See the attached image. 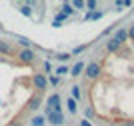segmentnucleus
I'll return each instance as SVG.
<instances>
[{"label": "nucleus", "mask_w": 134, "mask_h": 126, "mask_svg": "<svg viewBox=\"0 0 134 126\" xmlns=\"http://www.w3.org/2000/svg\"><path fill=\"white\" fill-rule=\"evenodd\" d=\"M100 74H102V64L100 62H90V64H86V68H84V76L88 78V80H96Z\"/></svg>", "instance_id": "1"}, {"label": "nucleus", "mask_w": 134, "mask_h": 126, "mask_svg": "<svg viewBox=\"0 0 134 126\" xmlns=\"http://www.w3.org/2000/svg\"><path fill=\"white\" fill-rule=\"evenodd\" d=\"M32 86L36 88V92H44L46 88H48V78H46V74H42V72H36V74H32Z\"/></svg>", "instance_id": "2"}, {"label": "nucleus", "mask_w": 134, "mask_h": 126, "mask_svg": "<svg viewBox=\"0 0 134 126\" xmlns=\"http://www.w3.org/2000/svg\"><path fill=\"white\" fill-rule=\"evenodd\" d=\"M16 58L20 62H24V64H32V62L36 60V52H34L32 48H22V50H18Z\"/></svg>", "instance_id": "3"}, {"label": "nucleus", "mask_w": 134, "mask_h": 126, "mask_svg": "<svg viewBox=\"0 0 134 126\" xmlns=\"http://www.w3.org/2000/svg\"><path fill=\"white\" fill-rule=\"evenodd\" d=\"M46 112H62L60 106V96L58 94H50L46 100Z\"/></svg>", "instance_id": "4"}, {"label": "nucleus", "mask_w": 134, "mask_h": 126, "mask_svg": "<svg viewBox=\"0 0 134 126\" xmlns=\"http://www.w3.org/2000/svg\"><path fill=\"white\" fill-rule=\"evenodd\" d=\"M44 118L48 120V124H52V126H62L64 124V114H62V112H46Z\"/></svg>", "instance_id": "5"}, {"label": "nucleus", "mask_w": 134, "mask_h": 126, "mask_svg": "<svg viewBox=\"0 0 134 126\" xmlns=\"http://www.w3.org/2000/svg\"><path fill=\"white\" fill-rule=\"evenodd\" d=\"M42 102H44V96L40 92H34L32 98L28 100V110H38L40 106H42Z\"/></svg>", "instance_id": "6"}, {"label": "nucleus", "mask_w": 134, "mask_h": 126, "mask_svg": "<svg viewBox=\"0 0 134 126\" xmlns=\"http://www.w3.org/2000/svg\"><path fill=\"white\" fill-rule=\"evenodd\" d=\"M112 38H116V40H118V42H120V44L128 42V32H126V28H120V30H116Z\"/></svg>", "instance_id": "7"}, {"label": "nucleus", "mask_w": 134, "mask_h": 126, "mask_svg": "<svg viewBox=\"0 0 134 126\" xmlns=\"http://www.w3.org/2000/svg\"><path fill=\"white\" fill-rule=\"evenodd\" d=\"M84 68H86V64H84V62H76V64L70 68V76H74V78L80 76V74L84 72Z\"/></svg>", "instance_id": "8"}, {"label": "nucleus", "mask_w": 134, "mask_h": 126, "mask_svg": "<svg viewBox=\"0 0 134 126\" xmlns=\"http://www.w3.org/2000/svg\"><path fill=\"white\" fill-rule=\"evenodd\" d=\"M0 54H6V56L14 54V48L10 46V42H4V40H0Z\"/></svg>", "instance_id": "9"}, {"label": "nucleus", "mask_w": 134, "mask_h": 126, "mask_svg": "<svg viewBox=\"0 0 134 126\" xmlns=\"http://www.w3.org/2000/svg\"><path fill=\"white\" fill-rule=\"evenodd\" d=\"M120 46H122V44L118 42L116 38H110V40L106 42V50H108V52H118V50H120Z\"/></svg>", "instance_id": "10"}, {"label": "nucleus", "mask_w": 134, "mask_h": 126, "mask_svg": "<svg viewBox=\"0 0 134 126\" xmlns=\"http://www.w3.org/2000/svg\"><path fill=\"white\" fill-rule=\"evenodd\" d=\"M66 108H68V112H70V114H76V112H78V106H76V100L68 98V102H66Z\"/></svg>", "instance_id": "11"}, {"label": "nucleus", "mask_w": 134, "mask_h": 126, "mask_svg": "<svg viewBox=\"0 0 134 126\" xmlns=\"http://www.w3.org/2000/svg\"><path fill=\"white\" fill-rule=\"evenodd\" d=\"M62 14H64V16H70V14H74V8H72V4H70V2H64V4H62Z\"/></svg>", "instance_id": "12"}, {"label": "nucleus", "mask_w": 134, "mask_h": 126, "mask_svg": "<svg viewBox=\"0 0 134 126\" xmlns=\"http://www.w3.org/2000/svg\"><path fill=\"white\" fill-rule=\"evenodd\" d=\"M20 14L30 18V16H32V6H30V4H22V6H20Z\"/></svg>", "instance_id": "13"}, {"label": "nucleus", "mask_w": 134, "mask_h": 126, "mask_svg": "<svg viewBox=\"0 0 134 126\" xmlns=\"http://www.w3.org/2000/svg\"><path fill=\"white\" fill-rule=\"evenodd\" d=\"M30 124H32V126H44L46 118H44V116H34L32 120H30Z\"/></svg>", "instance_id": "14"}, {"label": "nucleus", "mask_w": 134, "mask_h": 126, "mask_svg": "<svg viewBox=\"0 0 134 126\" xmlns=\"http://www.w3.org/2000/svg\"><path fill=\"white\" fill-rule=\"evenodd\" d=\"M102 18V12H88L84 20H100Z\"/></svg>", "instance_id": "15"}, {"label": "nucleus", "mask_w": 134, "mask_h": 126, "mask_svg": "<svg viewBox=\"0 0 134 126\" xmlns=\"http://www.w3.org/2000/svg\"><path fill=\"white\" fill-rule=\"evenodd\" d=\"M16 40H18L20 44H22L24 48H32V42H30L28 38H24V36H16Z\"/></svg>", "instance_id": "16"}, {"label": "nucleus", "mask_w": 134, "mask_h": 126, "mask_svg": "<svg viewBox=\"0 0 134 126\" xmlns=\"http://www.w3.org/2000/svg\"><path fill=\"white\" fill-rule=\"evenodd\" d=\"M72 100H76V102L80 100V86H78V84H74V86H72Z\"/></svg>", "instance_id": "17"}, {"label": "nucleus", "mask_w": 134, "mask_h": 126, "mask_svg": "<svg viewBox=\"0 0 134 126\" xmlns=\"http://www.w3.org/2000/svg\"><path fill=\"white\" fill-rule=\"evenodd\" d=\"M70 4H72L74 10H84V8H86V4H84L82 0H74V2H70Z\"/></svg>", "instance_id": "18"}, {"label": "nucleus", "mask_w": 134, "mask_h": 126, "mask_svg": "<svg viewBox=\"0 0 134 126\" xmlns=\"http://www.w3.org/2000/svg\"><path fill=\"white\" fill-rule=\"evenodd\" d=\"M56 58L60 62H64V60H68V58H72V54H70V52H60V54H56Z\"/></svg>", "instance_id": "19"}, {"label": "nucleus", "mask_w": 134, "mask_h": 126, "mask_svg": "<svg viewBox=\"0 0 134 126\" xmlns=\"http://www.w3.org/2000/svg\"><path fill=\"white\" fill-rule=\"evenodd\" d=\"M68 72H70V70H68L66 66H60V68H58V70H56V76L60 78V76H64V74H68Z\"/></svg>", "instance_id": "20"}, {"label": "nucleus", "mask_w": 134, "mask_h": 126, "mask_svg": "<svg viewBox=\"0 0 134 126\" xmlns=\"http://www.w3.org/2000/svg\"><path fill=\"white\" fill-rule=\"evenodd\" d=\"M88 48V46H86V44H84V46H76V48L72 50V52H70V54H80V52H84V50Z\"/></svg>", "instance_id": "21"}, {"label": "nucleus", "mask_w": 134, "mask_h": 126, "mask_svg": "<svg viewBox=\"0 0 134 126\" xmlns=\"http://www.w3.org/2000/svg\"><path fill=\"white\" fill-rule=\"evenodd\" d=\"M84 4H86V8H90V12H94V8H96L94 0H88V2H84Z\"/></svg>", "instance_id": "22"}, {"label": "nucleus", "mask_w": 134, "mask_h": 126, "mask_svg": "<svg viewBox=\"0 0 134 126\" xmlns=\"http://www.w3.org/2000/svg\"><path fill=\"white\" fill-rule=\"evenodd\" d=\"M54 20H58V22H66L68 18L64 16V14H62V12H58V14H56V16H54Z\"/></svg>", "instance_id": "23"}, {"label": "nucleus", "mask_w": 134, "mask_h": 126, "mask_svg": "<svg viewBox=\"0 0 134 126\" xmlns=\"http://www.w3.org/2000/svg\"><path fill=\"white\" fill-rule=\"evenodd\" d=\"M126 32H128V40H132V42H134V24L126 30Z\"/></svg>", "instance_id": "24"}, {"label": "nucleus", "mask_w": 134, "mask_h": 126, "mask_svg": "<svg viewBox=\"0 0 134 126\" xmlns=\"http://www.w3.org/2000/svg\"><path fill=\"white\" fill-rule=\"evenodd\" d=\"M48 82H50L52 86H56V84L60 82V78H58V76H50V78H48Z\"/></svg>", "instance_id": "25"}, {"label": "nucleus", "mask_w": 134, "mask_h": 126, "mask_svg": "<svg viewBox=\"0 0 134 126\" xmlns=\"http://www.w3.org/2000/svg\"><path fill=\"white\" fill-rule=\"evenodd\" d=\"M44 70H46V72H50V70H52V64H50V62H48V60L44 62Z\"/></svg>", "instance_id": "26"}, {"label": "nucleus", "mask_w": 134, "mask_h": 126, "mask_svg": "<svg viewBox=\"0 0 134 126\" xmlns=\"http://www.w3.org/2000/svg\"><path fill=\"white\" fill-rule=\"evenodd\" d=\"M130 6H132V2H130V0H124V2H122V8H130Z\"/></svg>", "instance_id": "27"}, {"label": "nucleus", "mask_w": 134, "mask_h": 126, "mask_svg": "<svg viewBox=\"0 0 134 126\" xmlns=\"http://www.w3.org/2000/svg\"><path fill=\"white\" fill-rule=\"evenodd\" d=\"M80 126H92V122H90V120H82V122H80Z\"/></svg>", "instance_id": "28"}, {"label": "nucleus", "mask_w": 134, "mask_h": 126, "mask_svg": "<svg viewBox=\"0 0 134 126\" xmlns=\"http://www.w3.org/2000/svg\"><path fill=\"white\" fill-rule=\"evenodd\" d=\"M52 26H54V28H60V26H62V22H58V20H54V22H52Z\"/></svg>", "instance_id": "29"}, {"label": "nucleus", "mask_w": 134, "mask_h": 126, "mask_svg": "<svg viewBox=\"0 0 134 126\" xmlns=\"http://www.w3.org/2000/svg\"><path fill=\"white\" fill-rule=\"evenodd\" d=\"M124 126H134V120H128V122H126Z\"/></svg>", "instance_id": "30"}, {"label": "nucleus", "mask_w": 134, "mask_h": 126, "mask_svg": "<svg viewBox=\"0 0 134 126\" xmlns=\"http://www.w3.org/2000/svg\"><path fill=\"white\" fill-rule=\"evenodd\" d=\"M10 126H22V122H12Z\"/></svg>", "instance_id": "31"}]
</instances>
